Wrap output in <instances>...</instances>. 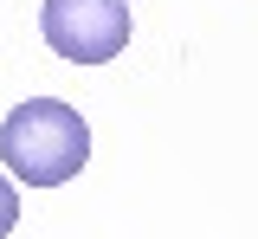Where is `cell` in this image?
I'll use <instances>...</instances> for the list:
<instances>
[{
	"mask_svg": "<svg viewBox=\"0 0 258 239\" xmlns=\"http://www.w3.org/2000/svg\"><path fill=\"white\" fill-rule=\"evenodd\" d=\"M0 155L26 188H64L71 174L91 162V130L84 116L58 97H32L13 103L0 123Z\"/></svg>",
	"mask_w": 258,
	"mask_h": 239,
	"instance_id": "1",
	"label": "cell"
},
{
	"mask_svg": "<svg viewBox=\"0 0 258 239\" xmlns=\"http://www.w3.org/2000/svg\"><path fill=\"white\" fill-rule=\"evenodd\" d=\"M39 33L71 65H103L129 45V0H45Z\"/></svg>",
	"mask_w": 258,
	"mask_h": 239,
	"instance_id": "2",
	"label": "cell"
},
{
	"mask_svg": "<svg viewBox=\"0 0 258 239\" xmlns=\"http://www.w3.org/2000/svg\"><path fill=\"white\" fill-rule=\"evenodd\" d=\"M13 226H20V194H13V181L0 174V239L13 233Z\"/></svg>",
	"mask_w": 258,
	"mask_h": 239,
	"instance_id": "3",
	"label": "cell"
}]
</instances>
